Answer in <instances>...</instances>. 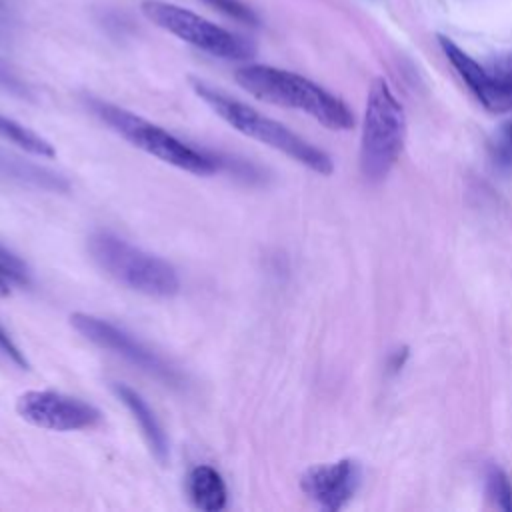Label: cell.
<instances>
[{
    "mask_svg": "<svg viewBox=\"0 0 512 512\" xmlns=\"http://www.w3.org/2000/svg\"><path fill=\"white\" fill-rule=\"evenodd\" d=\"M16 412L22 420L56 432L88 430L102 420L96 406L54 390H28L20 394Z\"/></svg>",
    "mask_w": 512,
    "mask_h": 512,
    "instance_id": "obj_8",
    "label": "cell"
},
{
    "mask_svg": "<svg viewBox=\"0 0 512 512\" xmlns=\"http://www.w3.org/2000/svg\"><path fill=\"white\" fill-rule=\"evenodd\" d=\"M0 90L6 92V94H12V96H20V98H28L30 96L28 84L2 58H0Z\"/></svg>",
    "mask_w": 512,
    "mask_h": 512,
    "instance_id": "obj_17",
    "label": "cell"
},
{
    "mask_svg": "<svg viewBox=\"0 0 512 512\" xmlns=\"http://www.w3.org/2000/svg\"><path fill=\"white\" fill-rule=\"evenodd\" d=\"M70 324L76 328V332H80L86 340H90L98 348L124 358L134 368L156 378L160 384L168 388H182L184 384L182 374L172 364H168L162 356H158L154 350L142 344L136 336L128 334L126 330L114 326L108 320H102L98 316L84 314V312L72 314Z\"/></svg>",
    "mask_w": 512,
    "mask_h": 512,
    "instance_id": "obj_7",
    "label": "cell"
},
{
    "mask_svg": "<svg viewBox=\"0 0 512 512\" xmlns=\"http://www.w3.org/2000/svg\"><path fill=\"white\" fill-rule=\"evenodd\" d=\"M142 14L158 28L222 60H250L256 56L254 40L226 30L204 16L164 0H144Z\"/></svg>",
    "mask_w": 512,
    "mask_h": 512,
    "instance_id": "obj_6",
    "label": "cell"
},
{
    "mask_svg": "<svg viewBox=\"0 0 512 512\" xmlns=\"http://www.w3.org/2000/svg\"><path fill=\"white\" fill-rule=\"evenodd\" d=\"M362 466L354 458L314 464L300 476L302 492L328 512L342 510L358 492Z\"/></svg>",
    "mask_w": 512,
    "mask_h": 512,
    "instance_id": "obj_9",
    "label": "cell"
},
{
    "mask_svg": "<svg viewBox=\"0 0 512 512\" xmlns=\"http://www.w3.org/2000/svg\"><path fill=\"white\" fill-rule=\"evenodd\" d=\"M88 252L96 266L118 284L148 296H174L180 290L176 268L114 232L98 230L88 238Z\"/></svg>",
    "mask_w": 512,
    "mask_h": 512,
    "instance_id": "obj_3",
    "label": "cell"
},
{
    "mask_svg": "<svg viewBox=\"0 0 512 512\" xmlns=\"http://www.w3.org/2000/svg\"><path fill=\"white\" fill-rule=\"evenodd\" d=\"M16 24V8L12 0H0V32H8Z\"/></svg>",
    "mask_w": 512,
    "mask_h": 512,
    "instance_id": "obj_20",
    "label": "cell"
},
{
    "mask_svg": "<svg viewBox=\"0 0 512 512\" xmlns=\"http://www.w3.org/2000/svg\"><path fill=\"white\" fill-rule=\"evenodd\" d=\"M112 390L118 396V400L128 408L132 418L138 422V426L142 430V436H144L146 444L150 446L152 454L156 456V460L160 464H166L168 456H170L168 436H166L160 420L156 418L154 410L148 406V402L134 388H130L122 382H112Z\"/></svg>",
    "mask_w": 512,
    "mask_h": 512,
    "instance_id": "obj_11",
    "label": "cell"
},
{
    "mask_svg": "<svg viewBox=\"0 0 512 512\" xmlns=\"http://www.w3.org/2000/svg\"><path fill=\"white\" fill-rule=\"evenodd\" d=\"M506 138L512 142V124H508V126H506Z\"/></svg>",
    "mask_w": 512,
    "mask_h": 512,
    "instance_id": "obj_22",
    "label": "cell"
},
{
    "mask_svg": "<svg viewBox=\"0 0 512 512\" xmlns=\"http://www.w3.org/2000/svg\"><path fill=\"white\" fill-rule=\"evenodd\" d=\"M0 178L18 182L22 186H34L40 190H50V192H64L68 190V182L56 174L50 172L34 162L16 158L12 154L0 152Z\"/></svg>",
    "mask_w": 512,
    "mask_h": 512,
    "instance_id": "obj_13",
    "label": "cell"
},
{
    "mask_svg": "<svg viewBox=\"0 0 512 512\" xmlns=\"http://www.w3.org/2000/svg\"><path fill=\"white\" fill-rule=\"evenodd\" d=\"M406 142V114L384 78H374L366 96L360 172L366 180H384L396 166Z\"/></svg>",
    "mask_w": 512,
    "mask_h": 512,
    "instance_id": "obj_4",
    "label": "cell"
},
{
    "mask_svg": "<svg viewBox=\"0 0 512 512\" xmlns=\"http://www.w3.org/2000/svg\"><path fill=\"white\" fill-rule=\"evenodd\" d=\"M234 78L254 98L300 110L330 130H350L354 126L348 104L306 76L266 64H248L238 68Z\"/></svg>",
    "mask_w": 512,
    "mask_h": 512,
    "instance_id": "obj_1",
    "label": "cell"
},
{
    "mask_svg": "<svg viewBox=\"0 0 512 512\" xmlns=\"http://www.w3.org/2000/svg\"><path fill=\"white\" fill-rule=\"evenodd\" d=\"M90 110L116 134H120L134 148L196 176H212L220 170V160L214 154L196 150L170 134L166 128L126 110L116 104L90 98Z\"/></svg>",
    "mask_w": 512,
    "mask_h": 512,
    "instance_id": "obj_5",
    "label": "cell"
},
{
    "mask_svg": "<svg viewBox=\"0 0 512 512\" xmlns=\"http://www.w3.org/2000/svg\"><path fill=\"white\" fill-rule=\"evenodd\" d=\"M0 266L8 272V276L12 278V282H18V284H26L28 282V274H26V266L24 262L14 256L12 252H8L4 246H0Z\"/></svg>",
    "mask_w": 512,
    "mask_h": 512,
    "instance_id": "obj_18",
    "label": "cell"
},
{
    "mask_svg": "<svg viewBox=\"0 0 512 512\" xmlns=\"http://www.w3.org/2000/svg\"><path fill=\"white\" fill-rule=\"evenodd\" d=\"M186 494L194 508L202 512H220L226 508L228 492L220 472L212 466L198 464L186 476Z\"/></svg>",
    "mask_w": 512,
    "mask_h": 512,
    "instance_id": "obj_12",
    "label": "cell"
},
{
    "mask_svg": "<svg viewBox=\"0 0 512 512\" xmlns=\"http://www.w3.org/2000/svg\"><path fill=\"white\" fill-rule=\"evenodd\" d=\"M0 354L6 356L10 362H14L18 368H28V360L24 356V352L14 344V340L10 338V334L4 330V326L0 324Z\"/></svg>",
    "mask_w": 512,
    "mask_h": 512,
    "instance_id": "obj_19",
    "label": "cell"
},
{
    "mask_svg": "<svg viewBox=\"0 0 512 512\" xmlns=\"http://www.w3.org/2000/svg\"><path fill=\"white\" fill-rule=\"evenodd\" d=\"M190 84H192V90L196 92V96L200 100H204L216 112V116H220L226 124H230L240 134L254 138V140L290 156L298 164H302L322 176H330L334 172L332 158L324 150L316 148L314 144H310L308 140H304L302 136L292 132L288 126H284L278 120H272V118L264 116L262 112L250 108L248 104L220 92L218 88L210 86L204 80L190 78Z\"/></svg>",
    "mask_w": 512,
    "mask_h": 512,
    "instance_id": "obj_2",
    "label": "cell"
},
{
    "mask_svg": "<svg viewBox=\"0 0 512 512\" xmlns=\"http://www.w3.org/2000/svg\"><path fill=\"white\" fill-rule=\"evenodd\" d=\"M438 44L458 76L486 110L496 114L512 110V88H508L492 70L484 68L446 36H438Z\"/></svg>",
    "mask_w": 512,
    "mask_h": 512,
    "instance_id": "obj_10",
    "label": "cell"
},
{
    "mask_svg": "<svg viewBox=\"0 0 512 512\" xmlns=\"http://www.w3.org/2000/svg\"><path fill=\"white\" fill-rule=\"evenodd\" d=\"M0 138L8 140L10 144H14L34 156H40V158H52L56 154L54 146L46 138H42L34 130H30V128L22 126L20 122H16L8 116H2V114H0Z\"/></svg>",
    "mask_w": 512,
    "mask_h": 512,
    "instance_id": "obj_14",
    "label": "cell"
},
{
    "mask_svg": "<svg viewBox=\"0 0 512 512\" xmlns=\"http://www.w3.org/2000/svg\"><path fill=\"white\" fill-rule=\"evenodd\" d=\"M486 480H488V494L492 496L496 506L506 512H512V482L506 476V472L498 466H490Z\"/></svg>",
    "mask_w": 512,
    "mask_h": 512,
    "instance_id": "obj_15",
    "label": "cell"
},
{
    "mask_svg": "<svg viewBox=\"0 0 512 512\" xmlns=\"http://www.w3.org/2000/svg\"><path fill=\"white\" fill-rule=\"evenodd\" d=\"M204 4H208L210 8H214L216 12L224 14L226 18H232L240 24L246 26H258V16L256 12L242 0H202Z\"/></svg>",
    "mask_w": 512,
    "mask_h": 512,
    "instance_id": "obj_16",
    "label": "cell"
},
{
    "mask_svg": "<svg viewBox=\"0 0 512 512\" xmlns=\"http://www.w3.org/2000/svg\"><path fill=\"white\" fill-rule=\"evenodd\" d=\"M10 282H12V278H10L8 272L0 266V298H4V296L10 294Z\"/></svg>",
    "mask_w": 512,
    "mask_h": 512,
    "instance_id": "obj_21",
    "label": "cell"
}]
</instances>
